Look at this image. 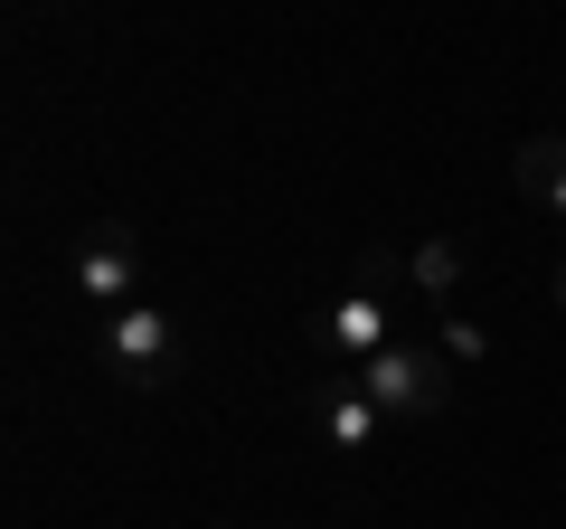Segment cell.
<instances>
[{
  "instance_id": "6da1fadb",
  "label": "cell",
  "mask_w": 566,
  "mask_h": 529,
  "mask_svg": "<svg viewBox=\"0 0 566 529\" xmlns=\"http://www.w3.org/2000/svg\"><path fill=\"white\" fill-rule=\"evenodd\" d=\"M349 378L387 407V426H424V416L453 407V378H444V350H434V341H387L378 360H359Z\"/></svg>"
},
{
  "instance_id": "7a4b0ae2",
  "label": "cell",
  "mask_w": 566,
  "mask_h": 529,
  "mask_svg": "<svg viewBox=\"0 0 566 529\" xmlns=\"http://www.w3.org/2000/svg\"><path fill=\"white\" fill-rule=\"evenodd\" d=\"M180 322H170L161 303H123V312H104V369L114 378H133V387H170L180 378Z\"/></svg>"
},
{
  "instance_id": "3957f363",
  "label": "cell",
  "mask_w": 566,
  "mask_h": 529,
  "mask_svg": "<svg viewBox=\"0 0 566 529\" xmlns=\"http://www.w3.org/2000/svg\"><path fill=\"white\" fill-rule=\"evenodd\" d=\"M76 293L95 312H123V303H142V237L123 218H104V227H85V246H76Z\"/></svg>"
},
{
  "instance_id": "277c9868",
  "label": "cell",
  "mask_w": 566,
  "mask_h": 529,
  "mask_svg": "<svg viewBox=\"0 0 566 529\" xmlns=\"http://www.w3.org/2000/svg\"><path fill=\"white\" fill-rule=\"evenodd\" d=\"M378 274H387V256H378V264H368V274H359V284H349L340 303L322 312V341L340 350L349 369H359V360H378V350L397 341V312H387V293H378Z\"/></svg>"
},
{
  "instance_id": "5b68a950",
  "label": "cell",
  "mask_w": 566,
  "mask_h": 529,
  "mask_svg": "<svg viewBox=\"0 0 566 529\" xmlns=\"http://www.w3.org/2000/svg\"><path fill=\"white\" fill-rule=\"evenodd\" d=\"M378 426H387V407H378V397H368L359 378L322 387V435H331V445H340V454H368V445H378Z\"/></svg>"
},
{
  "instance_id": "8992f818",
  "label": "cell",
  "mask_w": 566,
  "mask_h": 529,
  "mask_svg": "<svg viewBox=\"0 0 566 529\" xmlns=\"http://www.w3.org/2000/svg\"><path fill=\"white\" fill-rule=\"evenodd\" d=\"M406 274H416V293L434 312H453V293H463V246H453V237H424L416 256H406Z\"/></svg>"
},
{
  "instance_id": "52a82bcc",
  "label": "cell",
  "mask_w": 566,
  "mask_h": 529,
  "mask_svg": "<svg viewBox=\"0 0 566 529\" xmlns=\"http://www.w3.org/2000/svg\"><path fill=\"white\" fill-rule=\"evenodd\" d=\"M520 189L547 208H566V133H538V143L520 152Z\"/></svg>"
},
{
  "instance_id": "ba28073f",
  "label": "cell",
  "mask_w": 566,
  "mask_h": 529,
  "mask_svg": "<svg viewBox=\"0 0 566 529\" xmlns=\"http://www.w3.org/2000/svg\"><path fill=\"white\" fill-rule=\"evenodd\" d=\"M434 341H444V360H463V369L491 350V341H482V322H463V312H434Z\"/></svg>"
},
{
  "instance_id": "9c48e42d",
  "label": "cell",
  "mask_w": 566,
  "mask_h": 529,
  "mask_svg": "<svg viewBox=\"0 0 566 529\" xmlns=\"http://www.w3.org/2000/svg\"><path fill=\"white\" fill-rule=\"evenodd\" d=\"M557 303H566V256H557Z\"/></svg>"
}]
</instances>
